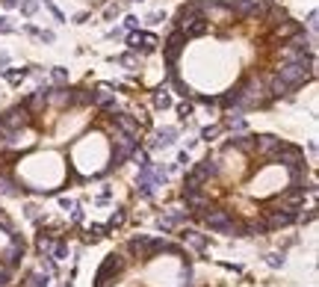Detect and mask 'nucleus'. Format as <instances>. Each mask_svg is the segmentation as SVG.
Returning <instances> with one entry per match:
<instances>
[{"instance_id":"nucleus-27","label":"nucleus","mask_w":319,"mask_h":287,"mask_svg":"<svg viewBox=\"0 0 319 287\" xmlns=\"http://www.w3.org/2000/svg\"><path fill=\"white\" fill-rule=\"evenodd\" d=\"M116 63H118V65H136V63H139V54H136V51H128V54L116 57Z\"/></svg>"},{"instance_id":"nucleus-16","label":"nucleus","mask_w":319,"mask_h":287,"mask_svg":"<svg viewBox=\"0 0 319 287\" xmlns=\"http://www.w3.org/2000/svg\"><path fill=\"white\" fill-rule=\"evenodd\" d=\"M0 74H3V77L12 83V86H18L24 77H30V74H32V68H30V65H21V68H3Z\"/></svg>"},{"instance_id":"nucleus-44","label":"nucleus","mask_w":319,"mask_h":287,"mask_svg":"<svg viewBox=\"0 0 319 287\" xmlns=\"http://www.w3.org/2000/svg\"><path fill=\"white\" fill-rule=\"evenodd\" d=\"M74 21H77V24H83V21H89V12H80V15H74Z\"/></svg>"},{"instance_id":"nucleus-37","label":"nucleus","mask_w":319,"mask_h":287,"mask_svg":"<svg viewBox=\"0 0 319 287\" xmlns=\"http://www.w3.org/2000/svg\"><path fill=\"white\" fill-rule=\"evenodd\" d=\"M38 39H42V42H48V45H50V42H54V39H56V36H54V33H50V30H38Z\"/></svg>"},{"instance_id":"nucleus-2","label":"nucleus","mask_w":319,"mask_h":287,"mask_svg":"<svg viewBox=\"0 0 319 287\" xmlns=\"http://www.w3.org/2000/svg\"><path fill=\"white\" fill-rule=\"evenodd\" d=\"M128 269V257H122V255H106L104 257V263L98 266V275H95V287H110V284H116V275H122Z\"/></svg>"},{"instance_id":"nucleus-20","label":"nucleus","mask_w":319,"mask_h":287,"mask_svg":"<svg viewBox=\"0 0 319 287\" xmlns=\"http://www.w3.org/2000/svg\"><path fill=\"white\" fill-rule=\"evenodd\" d=\"M269 228H266V222L260 219V222H246L242 225V237H257V234H266Z\"/></svg>"},{"instance_id":"nucleus-24","label":"nucleus","mask_w":319,"mask_h":287,"mask_svg":"<svg viewBox=\"0 0 319 287\" xmlns=\"http://www.w3.org/2000/svg\"><path fill=\"white\" fill-rule=\"evenodd\" d=\"M38 269H42V272H48V275L54 278V275H56V263H54V257H50V255H42V263H38Z\"/></svg>"},{"instance_id":"nucleus-5","label":"nucleus","mask_w":319,"mask_h":287,"mask_svg":"<svg viewBox=\"0 0 319 287\" xmlns=\"http://www.w3.org/2000/svg\"><path fill=\"white\" fill-rule=\"evenodd\" d=\"M128 45L130 51H136V54H151V51H157L160 39L154 33H139V30H130L128 36Z\"/></svg>"},{"instance_id":"nucleus-22","label":"nucleus","mask_w":319,"mask_h":287,"mask_svg":"<svg viewBox=\"0 0 319 287\" xmlns=\"http://www.w3.org/2000/svg\"><path fill=\"white\" fill-rule=\"evenodd\" d=\"M18 9H21V15L32 18V15H36V12L42 9V3H38V0H21V3H18Z\"/></svg>"},{"instance_id":"nucleus-11","label":"nucleus","mask_w":319,"mask_h":287,"mask_svg":"<svg viewBox=\"0 0 319 287\" xmlns=\"http://www.w3.org/2000/svg\"><path fill=\"white\" fill-rule=\"evenodd\" d=\"M290 92H292V86H290L284 77H278V74H275V77L269 80V86H266V95H269V101L284 98V95H290Z\"/></svg>"},{"instance_id":"nucleus-45","label":"nucleus","mask_w":319,"mask_h":287,"mask_svg":"<svg viewBox=\"0 0 319 287\" xmlns=\"http://www.w3.org/2000/svg\"><path fill=\"white\" fill-rule=\"evenodd\" d=\"M6 65H9V54H0V71H3Z\"/></svg>"},{"instance_id":"nucleus-25","label":"nucleus","mask_w":319,"mask_h":287,"mask_svg":"<svg viewBox=\"0 0 319 287\" xmlns=\"http://www.w3.org/2000/svg\"><path fill=\"white\" fill-rule=\"evenodd\" d=\"M50 80H54L56 86H62V83H68V71L60 68V65H56V68H50Z\"/></svg>"},{"instance_id":"nucleus-7","label":"nucleus","mask_w":319,"mask_h":287,"mask_svg":"<svg viewBox=\"0 0 319 287\" xmlns=\"http://www.w3.org/2000/svg\"><path fill=\"white\" fill-rule=\"evenodd\" d=\"M184 201H186V210L195 213V216H204V213L210 210V195H204L201 190L184 192Z\"/></svg>"},{"instance_id":"nucleus-9","label":"nucleus","mask_w":319,"mask_h":287,"mask_svg":"<svg viewBox=\"0 0 319 287\" xmlns=\"http://www.w3.org/2000/svg\"><path fill=\"white\" fill-rule=\"evenodd\" d=\"M21 104H24V107L30 110V116H36L38 110H44V107L50 104V86H38V89H36L30 98H24Z\"/></svg>"},{"instance_id":"nucleus-29","label":"nucleus","mask_w":319,"mask_h":287,"mask_svg":"<svg viewBox=\"0 0 319 287\" xmlns=\"http://www.w3.org/2000/svg\"><path fill=\"white\" fill-rule=\"evenodd\" d=\"M219 133H222L219 125H216V128H204V130H201V139H204V142H210V139H216Z\"/></svg>"},{"instance_id":"nucleus-1","label":"nucleus","mask_w":319,"mask_h":287,"mask_svg":"<svg viewBox=\"0 0 319 287\" xmlns=\"http://www.w3.org/2000/svg\"><path fill=\"white\" fill-rule=\"evenodd\" d=\"M201 219H204V225H207L210 231H216V234H234V237H242V225L236 222L228 210H216V207H210Z\"/></svg>"},{"instance_id":"nucleus-18","label":"nucleus","mask_w":319,"mask_h":287,"mask_svg":"<svg viewBox=\"0 0 319 287\" xmlns=\"http://www.w3.org/2000/svg\"><path fill=\"white\" fill-rule=\"evenodd\" d=\"M24 287H50V275H48V272H42V269H38V272H30Z\"/></svg>"},{"instance_id":"nucleus-31","label":"nucleus","mask_w":319,"mask_h":287,"mask_svg":"<svg viewBox=\"0 0 319 287\" xmlns=\"http://www.w3.org/2000/svg\"><path fill=\"white\" fill-rule=\"evenodd\" d=\"M83 216H86V213H83V210H80V207L74 204V207H71V222H74V225H80V222H83Z\"/></svg>"},{"instance_id":"nucleus-13","label":"nucleus","mask_w":319,"mask_h":287,"mask_svg":"<svg viewBox=\"0 0 319 287\" xmlns=\"http://www.w3.org/2000/svg\"><path fill=\"white\" fill-rule=\"evenodd\" d=\"M180 237H184V243H190L195 252H204V249L210 246V240H207V237H204L201 231H192V228H186V231H184Z\"/></svg>"},{"instance_id":"nucleus-30","label":"nucleus","mask_w":319,"mask_h":287,"mask_svg":"<svg viewBox=\"0 0 319 287\" xmlns=\"http://www.w3.org/2000/svg\"><path fill=\"white\" fill-rule=\"evenodd\" d=\"M178 113H180V119L186 122V119L192 116V104H186V101H184V104H178Z\"/></svg>"},{"instance_id":"nucleus-15","label":"nucleus","mask_w":319,"mask_h":287,"mask_svg":"<svg viewBox=\"0 0 319 287\" xmlns=\"http://www.w3.org/2000/svg\"><path fill=\"white\" fill-rule=\"evenodd\" d=\"M224 130H236V133H242L246 130V116H242V110H234V113H228L222 122Z\"/></svg>"},{"instance_id":"nucleus-8","label":"nucleus","mask_w":319,"mask_h":287,"mask_svg":"<svg viewBox=\"0 0 319 287\" xmlns=\"http://www.w3.org/2000/svg\"><path fill=\"white\" fill-rule=\"evenodd\" d=\"M278 145H281V139H278V136H272V133H260V136H254V151L260 154V157H266V160L275 157Z\"/></svg>"},{"instance_id":"nucleus-14","label":"nucleus","mask_w":319,"mask_h":287,"mask_svg":"<svg viewBox=\"0 0 319 287\" xmlns=\"http://www.w3.org/2000/svg\"><path fill=\"white\" fill-rule=\"evenodd\" d=\"M207 30H210V21H207V15L195 18V21H190V24L184 27V33H186V39H198V36H204Z\"/></svg>"},{"instance_id":"nucleus-17","label":"nucleus","mask_w":319,"mask_h":287,"mask_svg":"<svg viewBox=\"0 0 319 287\" xmlns=\"http://www.w3.org/2000/svg\"><path fill=\"white\" fill-rule=\"evenodd\" d=\"M54 243H56V240H54V234H48V231H42V234L36 237V246H38V252H42V255H50Z\"/></svg>"},{"instance_id":"nucleus-4","label":"nucleus","mask_w":319,"mask_h":287,"mask_svg":"<svg viewBox=\"0 0 319 287\" xmlns=\"http://www.w3.org/2000/svg\"><path fill=\"white\" fill-rule=\"evenodd\" d=\"M0 122L6 125L9 130H15V133H21L24 128H30V122H32V116H30V110L24 107V104H18V107H12V110H6L3 116H0Z\"/></svg>"},{"instance_id":"nucleus-21","label":"nucleus","mask_w":319,"mask_h":287,"mask_svg":"<svg viewBox=\"0 0 319 287\" xmlns=\"http://www.w3.org/2000/svg\"><path fill=\"white\" fill-rule=\"evenodd\" d=\"M100 237H106V225H89L86 228V240L89 243H98Z\"/></svg>"},{"instance_id":"nucleus-6","label":"nucleus","mask_w":319,"mask_h":287,"mask_svg":"<svg viewBox=\"0 0 319 287\" xmlns=\"http://www.w3.org/2000/svg\"><path fill=\"white\" fill-rule=\"evenodd\" d=\"M192 172H195V175H198V178H201L204 184H207L210 178H219V175H222V166H219V154H207V157L201 160V163H198V166H195Z\"/></svg>"},{"instance_id":"nucleus-39","label":"nucleus","mask_w":319,"mask_h":287,"mask_svg":"<svg viewBox=\"0 0 319 287\" xmlns=\"http://www.w3.org/2000/svg\"><path fill=\"white\" fill-rule=\"evenodd\" d=\"M186 163H190V154H186V151H180V157H178V166H180V169H186Z\"/></svg>"},{"instance_id":"nucleus-42","label":"nucleus","mask_w":319,"mask_h":287,"mask_svg":"<svg viewBox=\"0 0 319 287\" xmlns=\"http://www.w3.org/2000/svg\"><path fill=\"white\" fill-rule=\"evenodd\" d=\"M0 3H3L6 9H18V3H21V0H0Z\"/></svg>"},{"instance_id":"nucleus-41","label":"nucleus","mask_w":319,"mask_h":287,"mask_svg":"<svg viewBox=\"0 0 319 287\" xmlns=\"http://www.w3.org/2000/svg\"><path fill=\"white\" fill-rule=\"evenodd\" d=\"M308 27H310V30H316V12H310V15H308Z\"/></svg>"},{"instance_id":"nucleus-40","label":"nucleus","mask_w":319,"mask_h":287,"mask_svg":"<svg viewBox=\"0 0 319 287\" xmlns=\"http://www.w3.org/2000/svg\"><path fill=\"white\" fill-rule=\"evenodd\" d=\"M0 33H12V24L6 18H0Z\"/></svg>"},{"instance_id":"nucleus-43","label":"nucleus","mask_w":319,"mask_h":287,"mask_svg":"<svg viewBox=\"0 0 319 287\" xmlns=\"http://www.w3.org/2000/svg\"><path fill=\"white\" fill-rule=\"evenodd\" d=\"M60 204H62V210H71V207H74V201H71V198H60Z\"/></svg>"},{"instance_id":"nucleus-33","label":"nucleus","mask_w":319,"mask_h":287,"mask_svg":"<svg viewBox=\"0 0 319 287\" xmlns=\"http://www.w3.org/2000/svg\"><path fill=\"white\" fill-rule=\"evenodd\" d=\"M24 213H27V219L38 222V207H36V204H27V207H24Z\"/></svg>"},{"instance_id":"nucleus-12","label":"nucleus","mask_w":319,"mask_h":287,"mask_svg":"<svg viewBox=\"0 0 319 287\" xmlns=\"http://www.w3.org/2000/svg\"><path fill=\"white\" fill-rule=\"evenodd\" d=\"M174 139H178V128H162L154 133L151 148H168V145H174Z\"/></svg>"},{"instance_id":"nucleus-38","label":"nucleus","mask_w":319,"mask_h":287,"mask_svg":"<svg viewBox=\"0 0 319 287\" xmlns=\"http://www.w3.org/2000/svg\"><path fill=\"white\" fill-rule=\"evenodd\" d=\"M148 21H151V24H160V21H166V15H162V12H151Z\"/></svg>"},{"instance_id":"nucleus-32","label":"nucleus","mask_w":319,"mask_h":287,"mask_svg":"<svg viewBox=\"0 0 319 287\" xmlns=\"http://www.w3.org/2000/svg\"><path fill=\"white\" fill-rule=\"evenodd\" d=\"M44 6H48V12H50V15H54V18H56L60 24H65V15L60 12V9H56V6H54V3H44Z\"/></svg>"},{"instance_id":"nucleus-36","label":"nucleus","mask_w":319,"mask_h":287,"mask_svg":"<svg viewBox=\"0 0 319 287\" xmlns=\"http://www.w3.org/2000/svg\"><path fill=\"white\" fill-rule=\"evenodd\" d=\"M269 266H284V255H269Z\"/></svg>"},{"instance_id":"nucleus-23","label":"nucleus","mask_w":319,"mask_h":287,"mask_svg":"<svg viewBox=\"0 0 319 287\" xmlns=\"http://www.w3.org/2000/svg\"><path fill=\"white\" fill-rule=\"evenodd\" d=\"M124 219H128V213H124V207H118L112 216H110V222H106V231H112V228H118V225H124Z\"/></svg>"},{"instance_id":"nucleus-19","label":"nucleus","mask_w":319,"mask_h":287,"mask_svg":"<svg viewBox=\"0 0 319 287\" xmlns=\"http://www.w3.org/2000/svg\"><path fill=\"white\" fill-rule=\"evenodd\" d=\"M172 104H174V101H172V95L166 92V86H160L157 92H154V107H157V110H168Z\"/></svg>"},{"instance_id":"nucleus-3","label":"nucleus","mask_w":319,"mask_h":287,"mask_svg":"<svg viewBox=\"0 0 319 287\" xmlns=\"http://www.w3.org/2000/svg\"><path fill=\"white\" fill-rule=\"evenodd\" d=\"M186 33L180 30V27H174V30L168 33V39H166V45H162V54H166V63L168 65H178L180 60V54L186 51Z\"/></svg>"},{"instance_id":"nucleus-10","label":"nucleus","mask_w":319,"mask_h":287,"mask_svg":"<svg viewBox=\"0 0 319 287\" xmlns=\"http://www.w3.org/2000/svg\"><path fill=\"white\" fill-rule=\"evenodd\" d=\"M27 187H21L18 181H12L9 175H0V195H6V198H21V195H27Z\"/></svg>"},{"instance_id":"nucleus-46","label":"nucleus","mask_w":319,"mask_h":287,"mask_svg":"<svg viewBox=\"0 0 319 287\" xmlns=\"http://www.w3.org/2000/svg\"><path fill=\"white\" fill-rule=\"evenodd\" d=\"M133 3H136V0H133Z\"/></svg>"},{"instance_id":"nucleus-34","label":"nucleus","mask_w":319,"mask_h":287,"mask_svg":"<svg viewBox=\"0 0 319 287\" xmlns=\"http://www.w3.org/2000/svg\"><path fill=\"white\" fill-rule=\"evenodd\" d=\"M0 228H3V231H6V234H9V231H12V228H15V225H12V219H9V216H6V213H0Z\"/></svg>"},{"instance_id":"nucleus-26","label":"nucleus","mask_w":319,"mask_h":287,"mask_svg":"<svg viewBox=\"0 0 319 287\" xmlns=\"http://www.w3.org/2000/svg\"><path fill=\"white\" fill-rule=\"evenodd\" d=\"M50 257H54V260H65V257H68V243H54Z\"/></svg>"},{"instance_id":"nucleus-28","label":"nucleus","mask_w":319,"mask_h":287,"mask_svg":"<svg viewBox=\"0 0 319 287\" xmlns=\"http://www.w3.org/2000/svg\"><path fill=\"white\" fill-rule=\"evenodd\" d=\"M136 195H142V198H154V187H151V184L136 181Z\"/></svg>"},{"instance_id":"nucleus-35","label":"nucleus","mask_w":319,"mask_h":287,"mask_svg":"<svg viewBox=\"0 0 319 287\" xmlns=\"http://www.w3.org/2000/svg\"><path fill=\"white\" fill-rule=\"evenodd\" d=\"M136 27H139V18H136V15H128V18H124V30H136Z\"/></svg>"}]
</instances>
